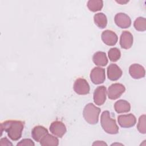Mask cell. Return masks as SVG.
<instances>
[{"instance_id":"1","label":"cell","mask_w":146,"mask_h":146,"mask_svg":"<svg viewBox=\"0 0 146 146\" xmlns=\"http://www.w3.org/2000/svg\"><path fill=\"white\" fill-rule=\"evenodd\" d=\"M24 127V122L20 120H7L1 124V135L5 131L7 136L12 140H19L22 133Z\"/></svg>"},{"instance_id":"2","label":"cell","mask_w":146,"mask_h":146,"mask_svg":"<svg viewBox=\"0 0 146 146\" xmlns=\"http://www.w3.org/2000/svg\"><path fill=\"white\" fill-rule=\"evenodd\" d=\"M100 124L103 130L110 134H116L119 132V127L115 119L111 116L108 111H104L101 115Z\"/></svg>"},{"instance_id":"3","label":"cell","mask_w":146,"mask_h":146,"mask_svg":"<svg viewBox=\"0 0 146 146\" xmlns=\"http://www.w3.org/2000/svg\"><path fill=\"white\" fill-rule=\"evenodd\" d=\"M100 109L92 103L87 104L83 111L85 120L90 124H95L98 122Z\"/></svg>"},{"instance_id":"4","label":"cell","mask_w":146,"mask_h":146,"mask_svg":"<svg viewBox=\"0 0 146 146\" xmlns=\"http://www.w3.org/2000/svg\"><path fill=\"white\" fill-rule=\"evenodd\" d=\"M90 79L95 84H99L104 82L106 79L105 70L100 67H94L91 71Z\"/></svg>"},{"instance_id":"5","label":"cell","mask_w":146,"mask_h":146,"mask_svg":"<svg viewBox=\"0 0 146 146\" xmlns=\"http://www.w3.org/2000/svg\"><path fill=\"white\" fill-rule=\"evenodd\" d=\"M125 90V87L120 83H114L111 84L108 89L107 94L109 99L115 100L119 98Z\"/></svg>"},{"instance_id":"6","label":"cell","mask_w":146,"mask_h":146,"mask_svg":"<svg viewBox=\"0 0 146 146\" xmlns=\"http://www.w3.org/2000/svg\"><path fill=\"white\" fill-rule=\"evenodd\" d=\"M90 86L83 78L77 79L74 84V91L79 95H86L90 92Z\"/></svg>"},{"instance_id":"7","label":"cell","mask_w":146,"mask_h":146,"mask_svg":"<svg viewBox=\"0 0 146 146\" xmlns=\"http://www.w3.org/2000/svg\"><path fill=\"white\" fill-rule=\"evenodd\" d=\"M118 123L123 128H130L134 126L136 123V117L132 113L121 115L117 117Z\"/></svg>"},{"instance_id":"8","label":"cell","mask_w":146,"mask_h":146,"mask_svg":"<svg viewBox=\"0 0 146 146\" xmlns=\"http://www.w3.org/2000/svg\"><path fill=\"white\" fill-rule=\"evenodd\" d=\"M107 92V89L104 86H99L95 90L93 99L96 105L102 106L106 100Z\"/></svg>"},{"instance_id":"9","label":"cell","mask_w":146,"mask_h":146,"mask_svg":"<svg viewBox=\"0 0 146 146\" xmlns=\"http://www.w3.org/2000/svg\"><path fill=\"white\" fill-rule=\"evenodd\" d=\"M50 131L54 136L62 137L66 132V128L62 121H54L50 126Z\"/></svg>"},{"instance_id":"10","label":"cell","mask_w":146,"mask_h":146,"mask_svg":"<svg viewBox=\"0 0 146 146\" xmlns=\"http://www.w3.org/2000/svg\"><path fill=\"white\" fill-rule=\"evenodd\" d=\"M114 20L116 25L121 29L128 28L131 25V18L125 13H117L115 16Z\"/></svg>"},{"instance_id":"11","label":"cell","mask_w":146,"mask_h":146,"mask_svg":"<svg viewBox=\"0 0 146 146\" xmlns=\"http://www.w3.org/2000/svg\"><path fill=\"white\" fill-rule=\"evenodd\" d=\"M107 76L112 81L118 80L122 75L123 72L120 68L116 64H111L107 67Z\"/></svg>"},{"instance_id":"12","label":"cell","mask_w":146,"mask_h":146,"mask_svg":"<svg viewBox=\"0 0 146 146\" xmlns=\"http://www.w3.org/2000/svg\"><path fill=\"white\" fill-rule=\"evenodd\" d=\"M103 42L108 46H114L117 42V36L112 31L107 30L104 31L101 35Z\"/></svg>"},{"instance_id":"13","label":"cell","mask_w":146,"mask_h":146,"mask_svg":"<svg viewBox=\"0 0 146 146\" xmlns=\"http://www.w3.org/2000/svg\"><path fill=\"white\" fill-rule=\"evenodd\" d=\"M129 73L131 76L135 79L144 77L145 71L144 68L139 64H133L129 68Z\"/></svg>"},{"instance_id":"14","label":"cell","mask_w":146,"mask_h":146,"mask_svg":"<svg viewBox=\"0 0 146 146\" xmlns=\"http://www.w3.org/2000/svg\"><path fill=\"white\" fill-rule=\"evenodd\" d=\"M133 40L132 34L128 31H124L120 36V45L124 49H129L132 46Z\"/></svg>"},{"instance_id":"15","label":"cell","mask_w":146,"mask_h":146,"mask_svg":"<svg viewBox=\"0 0 146 146\" xmlns=\"http://www.w3.org/2000/svg\"><path fill=\"white\" fill-rule=\"evenodd\" d=\"M48 133L47 129L41 125H37L33 128L31 131V136L36 142H40L41 139Z\"/></svg>"},{"instance_id":"16","label":"cell","mask_w":146,"mask_h":146,"mask_svg":"<svg viewBox=\"0 0 146 146\" xmlns=\"http://www.w3.org/2000/svg\"><path fill=\"white\" fill-rule=\"evenodd\" d=\"M115 111L118 113L128 112L131 110V105L125 100H119L114 104Z\"/></svg>"},{"instance_id":"17","label":"cell","mask_w":146,"mask_h":146,"mask_svg":"<svg viewBox=\"0 0 146 146\" xmlns=\"http://www.w3.org/2000/svg\"><path fill=\"white\" fill-rule=\"evenodd\" d=\"M92 60L95 64L98 66H105L108 63V59L106 54L102 51L95 52L93 55Z\"/></svg>"},{"instance_id":"18","label":"cell","mask_w":146,"mask_h":146,"mask_svg":"<svg viewBox=\"0 0 146 146\" xmlns=\"http://www.w3.org/2000/svg\"><path fill=\"white\" fill-rule=\"evenodd\" d=\"M40 144L43 146H56L59 144V140L57 137L47 133L41 139Z\"/></svg>"},{"instance_id":"19","label":"cell","mask_w":146,"mask_h":146,"mask_svg":"<svg viewBox=\"0 0 146 146\" xmlns=\"http://www.w3.org/2000/svg\"><path fill=\"white\" fill-rule=\"evenodd\" d=\"M94 21L95 25L100 29H104L107 24V19L106 15L103 13L95 14L94 16Z\"/></svg>"},{"instance_id":"20","label":"cell","mask_w":146,"mask_h":146,"mask_svg":"<svg viewBox=\"0 0 146 146\" xmlns=\"http://www.w3.org/2000/svg\"><path fill=\"white\" fill-rule=\"evenodd\" d=\"M87 7L93 12L100 10L103 6V2L101 0H90L87 2Z\"/></svg>"},{"instance_id":"21","label":"cell","mask_w":146,"mask_h":146,"mask_svg":"<svg viewBox=\"0 0 146 146\" xmlns=\"http://www.w3.org/2000/svg\"><path fill=\"white\" fill-rule=\"evenodd\" d=\"M135 29L139 31H144L146 30V19L144 17H138L133 23Z\"/></svg>"},{"instance_id":"22","label":"cell","mask_w":146,"mask_h":146,"mask_svg":"<svg viewBox=\"0 0 146 146\" xmlns=\"http://www.w3.org/2000/svg\"><path fill=\"white\" fill-rule=\"evenodd\" d=\"M108 55L111 62H116L120 59L121 56V52L119 49L116 47H113L111 48L108 51Z\"/></svg>"},{"instance_id":"23","label":"cell","mask_w":146,"mask_h":146,"mask_svg":"<svg viewBox=\"0 0 146 146\" xmlns=\"http://www.w3.org/2000/svg\"><path fill=\"white\" fill-rule=\"evenodd\" d=\"M137 128L140 133L145 134L146 133L145 128V115H143L140 116L137 125Z\"/></svg>"},{"instance_id":"24","label":"cell","mask_w":146,"mask_h":146,"mask_svg":"<svg viewBox=\"0 0 146 146\" xmlns=\"http://www.w3.org/2000/svg\"><path fill=\"white\" fill-rule=\"evenodd\" d=\"M34 143L33 141L32 140L30 139H24L17 144V146H34Z\"/></svg>"},{"instance_id":"25","label":"cell","mask_w":146,"mask_h":146,"mask_svg":"<svg viewBox=\"0 0 146 146\" xmlns=\"http://www.w3.org/2000/svg\"><path fill=\"white\" fill-rule=\"evenodd\" d=\"M0 145L1 146H5V145H13V144L6 138L3 137L0 140Z\"/></svg>"},{"instance_id":"26","label":"cell","mask_w":146,"mask_h":146,"mask_svg":"<svg viewBox=\"0 0 146 146\" xmlns=\"http://www.w3.org/2000/svg\"><path fill=\"white\" fill-rule=\"evenodd\" d=\"M92 145H107V144L103 141H95Z\"/></svg>"},{"instance_id":"27","label":"cell","mask_w":146,"mask_h":146,"mask_svg":"<svg viewBox=\"0 0 146 146\" xmlns=\"http://www.w3.org/2000/svg\"><path fill=\"white\" fill-rule=\"evenodd\" d=\"M116 2L119 3H120V4H125L126 3H127L128 2V1H116Z\"/></svg>"}]
</instances>
